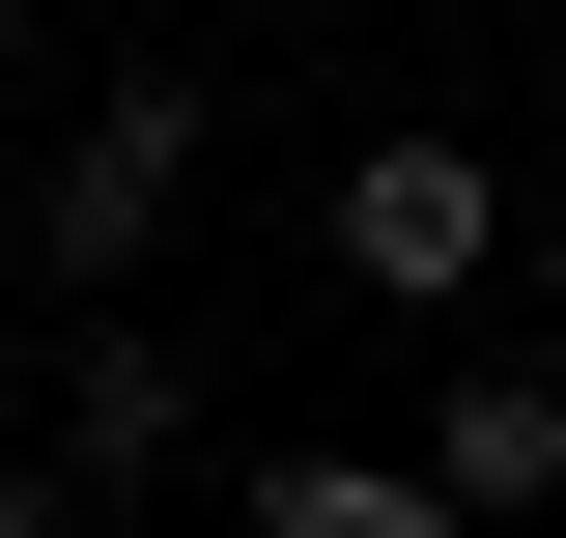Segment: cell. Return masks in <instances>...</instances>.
<instances>
[{"instance_id":"obj_5","label":"cell","mask_w":566,"mask_h":538,"mask_svg":"<svg viewBox=\"0 0 566 538\" xmlns=\"http://www.w3.org/2000/svg\"><path fill=\"white\" fill-rule=\"evenodd\" d=\"M255 538H482L424 454H255Z\"/></svg>"},{"instance_id":"obj_1","label":"cell","mask_w":566,"mask_h":538,"mask_svg":"<svg viewBox=\"0 0 566 538\" xmlns=\"http://www.w3.org/2000/svg\"><path fill=\"white\" fill-rule=\"evenodd\" d=\"M170 199H199V85L142 58V85H85L57 170H29V283H57V312H114V283L170 256Z\"/></svg>"},{"instance_id":"obj_3","label":"cell","mask_w":566,"mask_h":538,"mask_svg":"<svg viewBox=\"0 0 566 538\" xmlns=\"http://www.w3.org/2000/svg\"><path fill=\"white\" fill-rule=\"evenodd\" d=\"M170 454H199V369H170L142 312H85V340H57V482H85V510H142Z\"/></svg>"},{"instance_id":"obj_6","label":"cell","mask_w":566,"mask_h":538,"mask_svg":"<svg viewBox=\"0 0 566 538\" xmlns=\"http://www.w3.org/2000/svg\"><path fill=\"white\" fill-rule=\"evenodd\" d=\"M0 538H85V482H57V454H0Z\"/></svg>"},{"instance_id":"obj_7","label":"cell","mask_w":566,"mask_h":538,"mask_svg":"<svg viewBox=\"0 0 566 538\" xmlns=\"http://www.w3.org/2000/svg\"><path fill=\"white\" fill-rule=\"evenodd\" d=\"M510 256H538V283H566V199H538V227H510Z\"/></svg>"},{"instance_id":"obj_2","label":"cell","mask_w":566,"mask_h":538,"mask_svg":"<svg viewBox=\"0 0 566 538\" xmlns=\"http://www.w3.org/2000/svg\"><path fill=\"white\" fill-rule=\"evenodd\" d=\"M510 227H538V199H510L482 142H368V170H340V227H312V256H340L368 312H453V283H482Z\"/></svg>"},{"instance_id":"obj_4","label":"cell","mask_w":566,"mask_h":538,"mask_svg":"<svg viewBox=\"0 0 566 538\" xmlns=\"http://www.w3.org/2000/svg\"><path fill=\"white\" fill-rule=\"evenodd\" d=\"M424 482H453V510H482V538H538V510H566V369H538V340L424 397Z\"/></svg>"}]
</instances>
